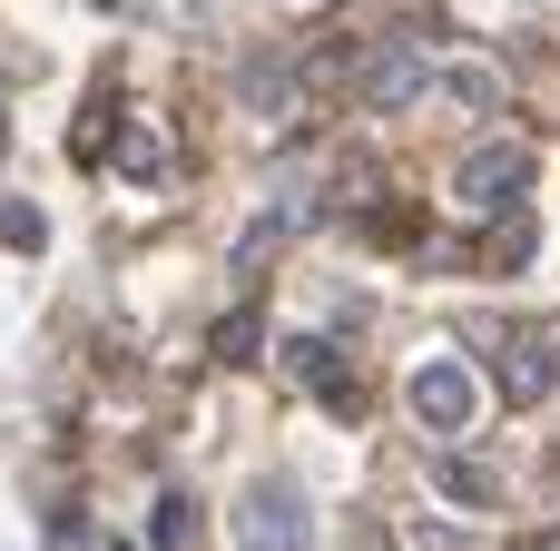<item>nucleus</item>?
Here are the masks:
<instances>
[{"instance_id":"1","label":"nucleus","mask_w":560,"mask_h":551,"mask_svg":"<svg viewBox=\"0 0 560 551\" xmlns=\"http://www.w3.org/2000/svg\"><path fill=\"white\" fill-rule=\"evenodd\" d=\"M404 404H413V424L423 434H472V414L492 404V384H482V365L472 355H433V365H413V384H404Z\"/></svg>"},{"instance_id":"2","label":"nucleus","mask_w":560,"mask_h":551,"mask_svg":"<svg viewBox=\"0 0 560 551\" xmlns=\"http://www.w3.org/2000/svg\"><path fill=\"white\" fill-rule=\"evenodd\" d=\"M236 551H315L305 483H246L236 493Z\"/></svg>"},{"instance_id":"3","label":"nucleus","mask_w":560,"mask_h":551,"mask_svg":"<svg viewBox=\"0 0 560 551\" xmlns=\"http://www.w3.org/2000/svg\"><path fill=\"white\" fill-rule=\"evenodd\" d=\"M453 197H463L472 217H512V207L532 197V148H512V138L472 148V158L453 168Z\"/></svg>"},{"instance_id":"4","label":"nucleus","mask_w":560,"mask_h":551,"mask_svg":"<svg viewBox=\"0 0 560 551\" xmlns=\"http://www.w3.org/2000/svg\"><path fill=\"white\" fill-rule=\"evenodd\" d=\"M492 365H502V404H541L560 375V345L541 325H492Z\"/></svg>"},{"instance_id":"5","label":"nucleus","mask_w":560,"mask_h":551,"mask_svg":"<svg viewBox=\"0 0 560 551\" xmlns=\"http://www.w3.org/2000/svg\"><path fill=\"white\" fill-rule=\"evenodd\" d=\"M285 375L305 394H325V404H354V365H345L335 335H285Z\"/></svg>"},{"instance_id":"6","label":"nucleus","mask_w":560,"mask_h":551,"mask_svg":"<svg viewBox=\"0 0 560 551\" xmlns=\"http://www.w3.org/2000/svg\"><path fill=\"white\" fill-rule=\"evenodd\" d=\"M413 99H423V49H404V39L374 49V59H364V108L394 118V108H413Z\"/></svg>"},{"instance_id":"7","label":"nucleus","mask_w":560,"mask_h":551,"mask_svg":"<svg viewBox=\"0 0 560 551\" xmlns=\"http://www.w3.org/2000/svg\"><path fill=\"white\" fill-rule=\"evenodd\" d=\"M433 483H443V503H453V513H502V503H512V483H502L492 463H472V454H453Z\"/></svg>"},{"instance_id":"8","label":"nucleus","mask_w":560,"mask_h":551,"mask_svg":"<svg viewBox=\"0 0 560 551\" xmlns=\"http://www.w3.org/2000/svg\"><path fill=\"white\" fill-rule=\"evenodd\" d=\"M197 532H207L197 493H158V513H148V551H197Z\"/></svg>"},{"instance_id":"9","label":"nucleus","mask_w":560,"mask_h":551,"mask_svg":"<svg viewBox=\"0 0 560 551\" xmlns=\"http://www.w3.org/2000/svg\"><path fill=\"white\" fill-rule=\"evenodd\" d=\"M443 89H453V99H463V108H472V118H492V108H502V99H512V89H502V69H492V59H453V69H443Z\"/></svg>"},{"instance_id":"10","label":"nucleus","mask_w":560,"mask_h":551,"mask_svg":"<svg viewBox=\"0 0 560 551\" xmlns=\"http://www.w3.org/2000/svg\"><path fill=\"white\" fill-rule=\"evenodd\" d=\"M118 177L158 187V177H167V138H158V128H128V138H118Z\"/></svg>"},{"instance_id":"11","label":"nucleus","mask_w":560,"mask_h":551,"mask_svg":"<svg viewBox=\"0 0 560 551\" xmlns=\"http://www.w3.org/2000/svg\"><path fill=\"white\" fill-rule=\"evenodd\" d=\"M246 108H256V118L285 108V59H256V69H246Z\"/></svg>"},{"instance_id":"12","label":"nucleus","mask_w":560,"mask_h":551,"mask_svg":"<svg viewBox=\"0 0 560 551\" xmlns=\"http://www.w3.org/2000/svg\"><path fill=\"white\" fill-rule=\"evenodd\" d=\"M217 355H226V365H256V355H266V335H256V315H246V306L217 325Z\"/></svg>"},{"instance_id":"13","label":"nucleus","mask_w":560,"mask_h":551,"mask_svg":"<svg viewBox=\"0 0 560 551\" xmlns=\"http://www.w3.org/2000/svg\"><path fill=\"white\" fill-rule=\"evenodd\" d=\"M0 237H10V246H20V256H30V246H39V237H49V217H39V207H30V197H0Z\"/></svg>"},{"instance_id":"14","label":"nucleus","mask_w":560,"mask_h":551,"mask_svg":"<svg viewBox=\"0 0 560 551\" xmlns=\"http://www.w3.org/2000/svg\"><path fill=\"white\" fill-rule=\"evenodd\" d=\"M492 266H502V276L532 266V227H502V237H492Z\"/></svg>"},{"instance_id":"15","label":"nucleus","mask_w":560,"mask_h":551,"mask_svg":"<svg viewBox=\"0 0 560 551\" xmlns=\"http://www.w3.org/2000/svg\"><path fill=\"white\" fill-rule=\"evenodd\" d=\"M0 158H10V108H0Z\"/></svg>"},{"instance_id":"16","label":"nucleus","mask_w":560,"mask_h":551,"mask_svg":"<svg viewBox=\"0 0 560 551\" xmlns=\"http://www.w3.org/2000/svg\"><path fill=\"white\" fill-rule=\"evenodd\" d=\"M89 10H128V0H89Z\"/></svg>"},{"instance_id":"17","label":"nucleus","mask_w":560,"mask_h":551,"mask_svg":"<svg viewBox=\"0 0 560 551\" xmlns=\"http://www.w3.org/2000/svg\"><path fill=\"white\" fill-rule=\"evenodd\" d=\"M98 551H138V542H98Z\"/></svg>"},{"instance_id":"18","label":"nucleus","mask_w":560,"mask_h":551,"mask_svg":"<svg viewBox=\"0 0 560 551\" xmlns=\"http://www.w3.org/2000/svg\"><path fill=\"white\" fill-rule=\"evenodd\" d=\"M541 551H560V542H541Z\"/></svg>"}]
</instances>
